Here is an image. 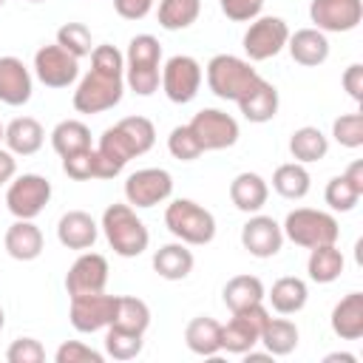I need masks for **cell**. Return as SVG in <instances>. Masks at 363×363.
I'll return each mask as SVG.
<instances>
[{"mask_svg":"<svg viewBox=\"0 0 363 363\" xmlns=\"http://www.w3.org/2000/svg\"><path fill=\"white\" fill-rule=\"evenodd\" d=\"M286 40H289V26L281 20V17H255L250 20V28L244 31V54L250 57V62H264V60H272L278 57L284 48H286Z\"/></svg>","mask_w":363,"mask_h":363,"instance_id":"cell-9","label":"cell"},{"mask_svg":"<svg viewBox=\"0 0 363 363\" xmlns=\"http://www.w3.org/2000/svg\"><path fill=\"white\" fill-rule=\"evenodd\" d=\"M31 91H34V79L26 62L11 54L0 57V102L20 108L31 99Z\"/></svg>","mask_w":363,"mask_h":363,"instance_id":"cell-18","label":"cell"},{"mask_svg":"<svg viewBox=\"0 0 363 363\" xmlns=\"http://www.w3.org/2000/svg\"><path fill=\"white\" fill-rule=\"evenodd\" d=\"M62 173L68 179H74V182L96 179V153H94V147L71 153V156H62Z\"/></svg>","mask_w":363,"mask_h":363,"instance_id":"cell-43","label":"cell"},{"mask_svg":"<svg viewBox=\"0 0 363 363\" xmlns=\"http://www.w3.org/2000/svg\"><path fill=\"white\" fill-rule=\"evenodd\" d=\"M241 244L255 258H272L284 247V230L272 216H252L241 227Z\"/></svg>","mask_w":363,"mask_h":363,"instance_id":"cell-17","label":"cell"},{"mask_svg":"<svg viewBox=\"0 0 363 363\" xmlns=\"http://www.w3.org/2000/svg\"><path fill=\"white\" fill-rule=\"evenodd\" d=\"M142 346H145V335H136L119 326H108L105 332V354L113 360H133L142 354Z\"/></svg>","mask_w":363,"mask_h":363,"instance_id":"cell-38","label":"cell"},{"mask_svg":"<svg viewBox=\"0 0 363 363\" xmlns=\"http://www.w3.org/2000/svg\"><path fill=\"white\" fill-rule=\"evenodd\" d=\"M113 9L122 20H142L150 14L153 0H113Z\"/></svg>","mask_w":363,"mask_h":363,"instance_id":"cell-47","label":"cell"},{"mask_svg":"<svg viewBox=\"0 0 363 363\" xmlns=\"http://www.w3.org/2000/svg\"><path fill=\"white\" fill-rule=\"evenodd\" d=\"M298 337H301V332H298V326L292 320H286V318H269L267 326L261 329L258 343H264V349L272 357H286V354H292L298 349Z\"/></svg>","mask_w":363,"mask_h":363,"instance_id":"cell-31","label":"cell"},{"mask_svg":"<svg viewBox=\"0 0 363 363\" xmlns=\"http://www.w3.org/2000/svg\"><path fill=\"white\" fill-rule=\"evenodd\" d=\"M28 3H43V0H28Z\"/></svg>","mask_w":363,"mask_h":363,"instance_id":"cell-54","label":"cell"},{"mask_svg":"<svg viewBox=\"0 0 363 363\" xmlns=\"http://www.w3.org/2000/svg\"><path fill=\"white\" fill-rule=\"evenodd\" d=\"M91 71L79 79L74 91V111L77 113H102L122 102L125 94V54L116 45H94Z\"/></svg>","mask_w":363,"mask_h":363,"instance_id":"cell-1","label":"cell"},{"mask_svg":"<svg viewBox=\"0 0 363 363\" xmlns=\"http://www.w3.org/2000/svg\"><path fill=\"white\" fill-rule=\"evenodd\" d=\"M332 136L337 145L354 150L363 145V113H340L335 122H332Z\"/></svg>","mask_w":363,"mask_h":363,"instance_id":"cell-42","label":"cell"},{"mask_svg":"<svg viewBox=\"0 0 363 363\" xmlns=\"http://www.w3.org/2000/svg\"><path fill=\"white\" fill-rule=\"evenodd\" d=\"M264 298H269V303H272V309H275L278 315H295V312H301V309L306 306L309 286H306L303 278L284 275V278H278V281L272 284L269 295H264Z\"/></svg>","mask_w":363,"mask_h":363,"instance_id":"cell-28","label":"cell"},{"mask_svg":"<svg viewBox=\"0 0 363 363\" xmlns=\"http://www.w3.org/2000/svg\"><path fill=\"white\" fill-rule=\"evenodd\" d=\"M187 125L196 133L201 150H224V147H233L238 142L235 116H230L218 108H201Z\"/></svg>","mask_w":363,"mask_h":363,"instance_id":"cell-11","label":"cell"},{"mask_svg":"<svg viewBox=\"0 0 363 363\" xmlns=\"http://www.w3.org/2000/svg\"><path fill=\"white\" fill-rule=\"evenodd\" d=\"M54 360L57 363H105V354L96 352V349H91L82 340H65L54 352Z\"/></svg>","mask_w":363,"mask_h":363,"instance_id":"cell-44","label":"cell"},{"mask_svg":"<svg viewBox=\"0 0 363 363\" xmlns=\"http://www.w3.org/2000/svg\"><path fill=\"white\" fill-rule=\"evenodd\" d=\"M343 176H346V179H349L360 193H363V162H360V159H357V162H352V164L346 167V173H343Z\"/></svg>","mask_w":363,"mask_h":363,"instance_id":"cell-50","label":"cell"},{"mask_svg":"<svg viewBox=\"0 0 363 363\" xmlns=\"http://www.w3.org/2000/svg\"><path fill=\"white\" fill-rule=\"evenodd\" d=\"M34 74L45 88H68L79 77V60L62 45H43L34 54Z\"/></svg>","mask_w":363,"mask_h":363,"instance_id":"cell-14","label":"cell"},{"mask_svg":"<svg viewBox=\"0 0 363 363\" xmlns=\"http://www.w3.org/2000/svg\"><path fill=\"white\" fill-rule=\"evenodd\" d=\"M51 147L60 156H71V153L88 150L91 147V130H88V125L79 122V119H62L51 130Z\"/></svg>","mask_w":363,"mask_h":363,"instance_id":"cell-36","label":"cell"},{"mask_svg":"<svg viewBox=\"0 0 363 363\" xmlns=\"http://www.w3.org/2000/svg\"><path fill=\"white\" fill-rule=\"evenodd\" d=\"M346 258L337 250V244H320L309 250V261H306V272L315 284H332L343 275Z\"/></svg>","mask_w":363,"mask_h":363,"instance_id":"cell-30","label":"cell"},{"mask_svg":"<svg viewBox=\"0 0 363 363\" xmlns=\"http://www.w3.org/2000/svg\"><path fill=\"white\" fill-rule=\"evenodd\" d=\"M159 82H162V45L153 34H136L128 43V54H125V85L139 96H150L159 91Z\"/></svg>","mask_w":363,"mask_h":363,"instance_id":"cell-2","label":"cell"},{"mask_svg":"<svg viewBox=\"0 0 363 363\" xmlns=\"http://www.w3.org/2000/svg\"><path fill=\"white\" fill-rule=\"evenodd\" d=\"M96 235H99V224L85 210H68L57 221V238L68 250L85 252V250H91L96 244Z\"/></svg>","mask_w":363,"mask_h":363,"instance_id":"cell-20","label":"cell"},{"mask_svg":"<svg viewBox=\"0 0 363 363\" xmlns=\"http://www.w3.org/2000/svg\"><path fill=\"white\" fill-rule=\"evenodd\" d=\"M51 201V182L40 173H23L9 182L6 207L14 218H37Z\"/></svg>","mask_w":363,"mask_h":363,"instance_id":"cell-8","label":"cell"},{"mask_svg":"<svg viewBox=\"0 0 363 363\" xmlns=\"http://www.w3.org/2000/svg\"><path fill=\"white\" fill-rule=\"evenodd\" d=\"M184 343L199 357H216L221 352V323L207 315L193 318L184 329Z\"/></svg>","mask_w":363,"mask_h":363,"instance_id":"cell-26","label":"cell"},{"mask_svg":"<svg viewBox=\"0 0 363 363\" xmlns=\"http://www.w3.org/2000/svg\"><path fill=\"white\" fill-rule=\"evenodd\" d=\"M201 0H159V26L164 31L190 28L199 20Z\"/></svg>","mask_w":363,"mask_h":363,"instance_id":"cell-37","label":"cell"},{"mask_svg":"<svg viewBox=\"0 0 363 363\" xmlns=\"http://www.w3.org/2000/svg\"><path fill=\"white\" fill-rule=\"evenodd\" d=\"M3 142L14 156H34L45 142V130L34 116H17L6 125Z\"/></svg>","mask_w":363,"mask_h":363,"instance_id":"cell-23","label":"cell"},{"mask_svg":"<svg viewBox=\"0 0 363 363\" xmlns=\"http://www.w3.org/2000/svg\"><path fill=\"white\" fill-rule=\"evenodd\" d=\"M267 196H269V187L258 173L244 170L230 182V201L241 213H258L267 204Z\"/></svg>","mask_w":363,"mask_h":363,"instance_id":"cell-27","label":"cell"},{"mask_svg":"<svg viewBox=\"0 0 363 363\" xmlns=\"http://www.w3.org/2000/svg\"><path fill=\"white\" fill-rule=\"evenodd\" d=\"M6 360L9 363H43L45 360V349H43V343L37 337H17L6 349Z\"/></svg>","mask_w":363,"mask_h":363,"instance_id":"cell-45","label":"cell"},{"mask_svg":"<svg viewBox=\"0 0 363 363\" xmlns=\"http://www.w3.org/2000/svg\"><path fill=\"white\" fill-rule=\"evenodd\" d=\"M130 156H145L156 142V128L147 116H125L116 125H111Z\"/></svg>","mask_w":363,"mask_h":363,"instance_id":"cell-29","label":"cell"},{"mask_svg":"<svg viewBox=\"0 0 363 363\" xmlns=\"http://www.w3.org/2000/svg\"><path fill=\"white\" fill-rule=\"evenodd\" d=\"M309 17L323 34H346L363 20V0H312Z\"/></svg>","mask_w":363,"mask_h":363,"instance_id":"cell-13","label":"cell"},{"mask_svg":"<svg viewBox=\"0 0 363 363\" xmlns=\"http://www.w3.org/2000/svg\"><path fill=\"white\" fill-rule=\"evenodd\" d=\"M105 286H108V261H105V255L85 250V252L71 264V269H68V275H65L68 298L105 292Z\"/></svg>","mask_w":363,"mask_h":363,"instance_id":"cell-16","label":"cell"},{"mask_svg":"<svg viewBox=\"0 0 363 363\" xmlns=\"http://www.w3.org/2000/svg\"><path fill=\"white\" fill-rule=\"evenodd\" d=\"M218 6H221V11H224L227 20H233V23H250V20H255L261 14L264 0H218Z\"/></svg>","mask_w":363,"mask_h":363,"instance_id":"cell-46","label":"cell"},{"mask_svg":"<svg viewBox=\"0 0 363 363\" xmlns=\"http://www.w3.org/2000/svg\"><path fill=\"white\" fill-rule=\"evenodd\" d=\"M57 45H62L68 54H74L77 60L88 57L94 51V40L85 23H65L57 28Z\"/></svg>","mask_w":363,"mask_h":363,"instance_id":"cell-39","label":"cell"},{"mask_svg":"<svg viewBox=\"0 0 363 363\" xmlns=\"http://www.w3.org/2000/svg\"><path fill=\"white\" fill-rule=\"evenodd\" d=\"M269 309L261 303H252L247 309H238L233 312V318L221 326V352H230V354H244L250 352L258 337H261V329L267 326L269 320Z\"/></svg>","mask_w":363,"mask_h":363,"instance_id":"cell-7","label":"cell"},{"mask_svg":"<svg viewBox=\"0 0 363 363\" xmlns=\"http://www.w3.org/2000/svg\"><path fill=\"white\" fill-rule=\"evenodd\" d=\"M238 111L247 122H255V125H264L269 122L275 113H278V91L272 82H267L261 74L250 82V88L238 96Z\"/></svg>","mask_w":363,"mask_h":363,"instance_id":"cell-19","label":"cell"},{"mask_svg":"<svg viewBox=\"0 0 363 363\" xmlns=\"http://www.w3.org/2000/svg\"><path fill=\"white\" fill-rule=\"evenodd\" d=\"M281 230H284V238H289L292 244H298L303 250H312L320 244H337V238H340L337 218L332 213L312 210V207H298V210L286 213Z\"/></svg>","mask_w":363,"mask_h":363,"instance_id":"cell-5","label":"cell"},{"mask_svg":"<svg viewBox=\"0 0 363 363\" xmlns=\"http://www.w3.org/2000/svg\"><path fill=\"white\" fill-rule=\"evenodd\" d=\"M360 190L340 173V176H335V179H329V184H326V190H323V199H326V204L335 210V213H349V210H354V204L360 201Z\"/></svg>","mask_w":363,"mask_h":363,"instance_id":"cell-40","label":"cell"},{"mask_svg":"<svg viewBox=\"0 0 363 363\" xmlns=\"http://www.w3.org/2000/svg\"><path fill=\"white\" fill-rule=\"evenodd\" d=\"M201 79H204V71H201L199 60L190 54H176L162 65V82L159 85L170 102L187 105L196 99Z\"/></svg>","mask_w":363,"mask_h":363,"instance_id":"cell-10","label":"cell"},{"mask_svg":"<svg viewBox=\"0 0 363 363\" xmlns=\"http://www.w3.org/2000/svg\"><path fill=\"white\" fill-rule=\"evenodd\" d=\"M113 309H116V295H105V292H94V295H77L71 298V326L82 335L108 329L113 320Z\"/></svg>","mask_w":363,"mask_h":363,"instance_id":"cell-15","label":"cell"},{"mask_svg":"<svg viewBox=\"0 0 363 363\" xmlns=\"http://www.w3.org/2000/svg\"><path fill=\"white\" fill-rule=\"evenodd\" d=\"M289 153L295 162L309 164V162H320L329 153V139L323 136L320 128L315 125H303L298 130H292L289 136Z\"/></svg>","mask_w":363,"mask_h":363,"instance_id":"cell-32","label":"cell"},{"mask_svg":"<svg viewBox=\"0 0 363 363\" xmlns=\"http://www.w3.org/2000/svg\"><path fill=\"white\" fill-rule=\"evenodd\" d=\"M173 193V176L164 167H142L128 176L125 199L130 207H156Z\"/></svg>","mask_w":363,"mask_h":363,"instance_id":"cell-12","label":"cell"},{"mask_svg":"<svg viewBox=\"0 0 363 363\" xmlns=\"http://www.w3.org/2000/svg\"><path fill=\"white\" fill-rule=\"evenodd\" d=\"M323 360H326V363H357V357H354V354H346V352H335V354H326Z\"/></svg>","mask_w":363,"mask_h":363,"instance_id":"cell-51","label":"cell"},{"mask_svg":"<svg viewBox=\"0 0 363 363\" xmlns=\"http://www.w3.org/2000/svg\"><path fill=\"white\" fill-rule=\"evenodd\" d=\"M3 247L14 261H34L43 252V233L31 218H17L6 230Z\"/></svg>","mask_w":363,"mask_h":363,"instance_id":"cell-22","label":"cell"},{"mask_svg":"<svg viewBox=\"0 0 363 363\" xmlns=\"http://www.w3.org/2000/svg\"><path fill=\"white\" fill-rule=\"evenodd\" d=\"M193 264H196V258L187 250V244H182V241L164 244L153 252V269L164 281H184L193 272Z\"/></svg>","mask_w":363,"mask_h":363,"instance_id":"cell-25","label":"cell"},{"mask_svg":"<svg viewBox=\"0 0 363 363\" xmlns=\"http://www.w3.org/2000/svg\"><path fill=\"white\" fill-rule=\"evenodd\" d=\"M332 332L340 340H360L363 337V292H349L335 303Z\"/></svg>","mask_w":363,"mask_h":363,"instance_id":"cell-24","label":"cell"},{"mask_svg":"<svg viewBox=\"0 0 363 363\" xmlns=\"http://www.w3.org/2000/svg\"><path fill=\"white\" fill-rule=\"evenodd\" d=\"M3 133H6V125L0 122V142H3Z\"/></svg>","mask_w":363,"mask_h":363,"instance_id":"cell-53","label":"cell"},{"mask_svg":"<svg viewBox=\"0 0 363 363\" xmlns=\"http://www.w3.org/2000/svg\"><path fill=\"white\" fill-rule=\"evenodd\" d=\"M312 187V179H309V170L301 164V162H286V164H278L275 173H272V190L289 201H298L309 193Z\"/></svg>","mask_w":363,"mask_h":363,"instance_id":"cell-33","label":"cell"},{"mask_svg":"<svg viewBox=\"0 0 363 363\" xmlns=\"http://www.w3.org/2000/svg\"><path fill=\"white\" fill-rule=\"evenodd\" d=\"M286 48H289V57L306 68H318L329 60V40L318 28H298L295 34H289Z\"/></svg>","mask_w":363,"mask_h":363,"instance_id":"cell-21","label":"cell"},{"mask_svg":"<svg viewBox=\"0 0 363 363\" xmlns=\"http://www.w3.org/2000/svg\"><path fill=\"white\" fill-rule=\"evenodd\" d=\"M17 176V159L9 147H0V184H9Z\"/></svg>","mask_w":363,"mask_h":363,"instance_id":"cell-49","label":"cell"},{"mask_svg":"<svg viewBox=\"0 0 363 363\" xmlns=\"http://www.w3.org/2000/svg\"><path fill=\"white\" fill-rule=\"evenodd\" d=\"M105 241L111 244V250L122 258H136L147 250L150 244V233L145 227V221L136 216V210L130 204H111L102 213L99 221Z\"/></svg>","mask_w":363,"mask_h":363,"instance_id":"cell-3","label":"cell"},{"mask_svg":"<svg viewBox=\"0 0 363 363\" xmlns=\"http://www.w3.org/2000/svg\"><path fill=\"white\" fill-rule=\"evenodd\" d=\"M3 3H6V0H0V6H3Z\"/></svg>","mask_w":363,"mask_h":363,"instance_id":"cell-55","label":"cell"},{"mask_svg":"<svg viewBox=\"0 0 363 363\" xmlns=\"http://www.w3.org/2000/svg\"><path fill=\"white\" fill-rule=\"evenodd\" d=\"M167 150H170V156L179 159V162H193V159H199V156L204 153L201 145H199V139H196V133L190 130V125H176V128L170 130V136H167Z\"/></svg>","mask_w":363,"mask_h":363,"instance_id":"cell-41","label":"cell"},{"mask_svg":"<svg viewBox=\"0 0 363 363\" xmlns=\"http://www.w3.org/2000/svg\"><path fill=\"white\" fill-rule=\"evenodd\" d=\"M6 326V315H3V309H0V329Z\"/></svg>","mask_w":363,"mask_h":363,"instance_id":"cell-52","label":"cell"},{"mask_svg":"<svg viewBox=\"0 0 363 363\" xmlns=\"http://www.w3.org/2000/svg\"><path fill=\"white\" fill-rule=\"evenodd\" d=\"M340 82H343V88L349 91V96H352L354 102L363 99V65H360V62H352V65L343 71Z\"/></svg>","mask_w":363,"mask_h":363,"instance_id":"cell-48","label":"cell"},{"mask_svg":"<svg viewBox=\"0 0 363 363\" xmlns=\"http://www.w3.org/2000/svg\"><path fill=\"white\" fill-rule=\"evenodd\" d=\"M207 88L227 102H238V96L250 88V82L258 77L250 60L233 57V54H216L207 62Z\"/></svg>","mask_w":363,"mask_h":363,"instance_id":"cell-6","label":"cell"},{"mask_svg":"<svg viewBox=\"0 0 363 363\" xmlns=\"http://www.w3.org/2000/svg\"><path fill=\"white\" fill-rule=\"evenodd\" d=\"M164 227L187 247H204L216 238V218L193 199H176L164 210Z\"/></svg>","mask_w":363,"mask_h":363,"instance_id":"cell-4","label":"cell"},{"mask_svg":"<svg viewBox=\"0 0 363 363\" xmlns=\"http://www.w3.org/2000/svg\"><path fill=\"white\" fill-rule=\"evenodd\" d=\"M111 326H119V329L145 335L147 326H150V306H147L142 298H133V295H116V309H113V320H111Z\"/></svg>","mask_w":363,"mask_h":363,"instance_id":"cell-35","label":"cell"},{"mask_svg":"<svg viewBox=\"0 0 363 363\" xmlns=\"http://www.w3.org/2000/svg\"><path fill=\"white\" fill-rule=\"evenodd\" d=\"M224 303L230 312H238V309H247L252 303H261L267 289L261 284V278L255 275H233L227 284H224Z\"/></svg>","mask_w":363,"mask_h":363,"instance_id":"cell-34","label":"cell"}]
</instances>
